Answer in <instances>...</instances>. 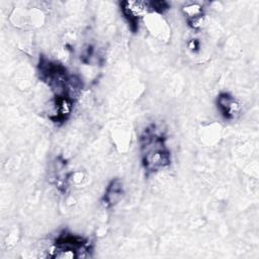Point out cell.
Wrapping results in <instances>:
<instances>
[{
	"label": "cell",
	"mask_w": 259,
	"mask_h": 259,
	"mask_svg": "<svg viewBox=\"0 0 259 259\" xmlns=\"http://www.w3.org/2000/svg\"><path fill=\"white\" fill-rule=\"evenodd\" d=\"M75 99L71 96L54 97V113L50 115V119L56 124H63L70 117Z\"/></svg>",
	"instance_id": "cell-6"
},
{
	"label": "cell",
	"mask_w": 259,
	"mask_h": 259,
	"mask_svg": "<svg viewBox=\"0 0 259 259\" xmlns=\"http://www.w3.org/2000/svg\"><path fill=\"white\" fill-rule=\"evenodd\" d=\"M93 250L88 238L63 230L53 242L52 258L75 259L90 257Z\"/></svg>",
	"instance_id": "cell-3"
},
{
	"label": "cell",
	"mask_w": 259,
	"mask_h": 259,
	"mask_svg": "<svg viewBox=\"0 0 259 259\" xmlns=\"http://www.w3.org/2000/svg\"><path fill=\"white\" fill-rule=\"evenodd\" d=\"M37 74L53 92L54 97L71 96L77 98L82 90V80L77 75L69 74L67 68L60 62L39 55Z\"/></svg>",
	"instance_id": "cell-2"
},
{
	"label": "cell",
	"mask_w": 259,
	"mask_h": 259,
	"mask_svg": "<svg viewBox=\"0 0 259 259\" xmlns=\"http://www.w3.org/2000/svg\"><path fill=\"white\" fill-rule=\"evenodd\" d=\"M215 104L221 115L226 120H235L241 113V104L229 92H221L215 99Z\"/></svg>",
	"instance_id": "cell-5"
},
{
	"label": "cell",
	"mask_w": 259,
	"mask_h": 259,
	"mask_svg": "<svg viewBox=\"0 0 259 259\" xmlns=\"http://www.w3.org/2000/svg\"><path fill=\"white\" fill-rule=\"evenodd\" d=\"M171 5L167 1H146L147 11L164 14L170 9Z\"/></svg>",
	"instance_id": "cell-9"
},
{
	"label": "cell",
	"mask_w": 259,
	"mask_h": 259,
	"mask_svg": "<svg viewBox=\"0 0 259 259\" xmlns=\"http://www.w3.org/2000/svg\"><path fill=\"white\" fill-rule=\"evenodd\" d=\"M119 8L130 30L137 33L140 27V19L147 11L146 1H120Z\"/></svg>",
	"instance_id": "cell-4"
},
{
	"label": "cell",
	"mask_w": 259,
	"mask_h": 259,
	"mask_svg": "<svg viewBox=\"0 0 259 259\" xmlns=\"http://www.w3.org/2000/svg\"><path fill=\"white\" fill-rule=\"evenodd\" d=\"M124 195L123 183L119 178H113L107 184L103 196L101 198L102 204L105 207H113L118 204Z\"/></svg>",
	"instance_id": "cell-7"
},
{
	"label": "cell",
	"mask_w": 259,
	"mask_h": 259,
	"mask_svg": "<svg viewBox=\"0 0 259 259\" xmlns=\"http://www.w3.org/2000/svg\"><path fill=\"white\" fill-rule=\"evenodd\" d=\"M182 12L185 15L186 22L190 27L196 29L200 26L204 16V11L199 4L190 3L182 8Z\"/></svg>",
	"instance_id": "cell-8"
},
{
	"label": "cell",
	"mask_w": 259,
	"mask_h": 259,
	"mask_svg": "<svg viewBox=\"0 0 259 259\" xmlns=\"http://www.w3.org/2000/svg\"><path fill=\"white\" fill-rule=\"evenodd\" d=\"M140 154L144 170L147 174L159 172L171 164V151L167 146L164 132L152 123L144 128L140 138Z\"/></svg>",
	"instance_id": "cell-1"
},
{
	"label": "cell",
	"mask_w": 259,
	"mask_h": 259,
	"mask_svg": "<svg viewBox=\"0 0 259 259\" xmlns=\"http://www.w3.org/2000/svg\"><path fill=\"white\" fill-rule=\"evenodd\" d=\"M189 48H190L192 51H194V48H195V50H197V49L199 48L198 41H197L196 39H192V40L189 42Z\"/></svg>",
	"instance_id": "cell-10"
}]
</instances>
